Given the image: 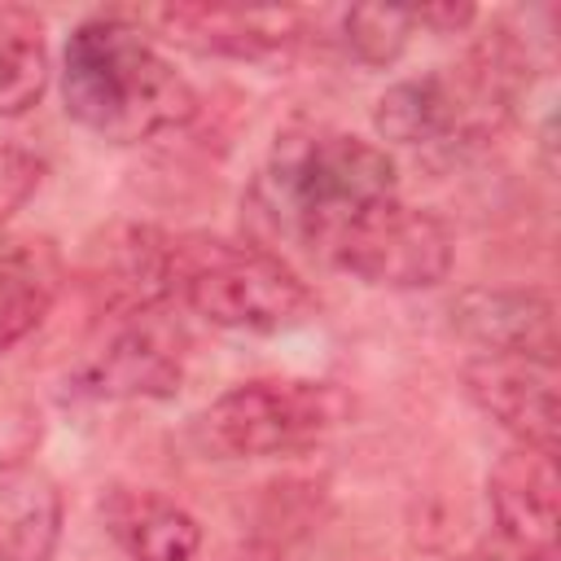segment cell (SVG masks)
I'll return each instance as SVG.
<instances>
[{"instance_id": "obj_1", "label": "cell", "mask_w": 561, "mask_h": 561, "mask_svg": "<svg viewBox=\"0 0 561 561\" xmlns=\"http://www.w3.org/2000/svg\"><path fill=\"white\" fill-rule=\"evenodd\" d=\"M61 101L79 127L114 145H140L197 118V88L149 44L145 26L118 13H96L70 31Z\"/></svg>"}, {"instance_id": "obj_2", "label": "cell", "mask_w": 561, "mask_h": 561, "mask_svg": "<svg viewBox=\"0 0 561 561\" xmlns=\"http://www.w3.org/2000/svg\"><path fill=\"white\" fill-rule=\"evenodd\" d=\"M390 197H399V167L386 145L333 127L280 136L259 180V202L272 228L311 250H320L346 219Z\"/></svg>"}, {"instance_id": "obj_3", "label": "cell", "mask_w": 561, "mask_h": 561, "mask_svg": "<svg viewBox=\"0 0 561 561\" xmlns=\"http://www.w3.org/2000/svg\"><path fill=\"white\" fill-rule=\"evenodd\" d=\"M167 285L193 316L228 333H285L316 316L311 285L267 245L228 237H171Z\"/></svg>"}, {"instance_id": "obj_4", "label": "cell", "mask_w": 561, "mask_h": 561, "mask_svg": "<svg viewBox=\"0 0 561 561\" xmlns=\"http://www.w3.org/2000/svg\"><path fill=\"white\" fill-rule=\"evenodd\" d=\"M346 416V394L311 377H250L202 416V443L224 460H272L316 447Z\"/></svg>"}, {"instance_id": "obj_5", "label": "cell", "mask_w": 561, "mask_h": 561, "mask_svg": "<svg viewBox=\"0 0 561 561\" xmlns=\"http://www.w3.org/2000/svg\"><path fill=\"white\" fill-rule=\"evenodd\" d=\"M320 254L333 267L359 276L364 285L434 289L447 280L456 250H451L447 224L434 210L390 197V202H377V206L359 210L355 219H346L320 245Z\"/></svg>"}, {"instance_id": "obj_6", "label": "cell", "mask_w": 561, "mask_h": 561, "mask_svg": "<svg viewBox=\"0 0 561 561\" xmlns=\"http://www.w3.org/2000/svg\"><path fill=\"white\" fill-rule=\"evenodd\" d=\"M184 329L162 311H136L79 368V390L92 399H171L184 381Z\"/></svg>"}, {"instance_id": "obj_7", "label": "cell", "mask_w": 561, "mask_h": 561, "mask_svg": "<svg viewBox=\"0 0 561 561\" xmlns=\"http://www.w3.org/2000/svg\"><path fill=\"white\" fill-rule=\"evenodd\" d=\"M465 394L517 447L557 456V364L530 355H473L460 368Z\"/></svg>"}, {"instance_id": "obj_8", "label": "cell", "mask_w": 561, "mask_h": 561, "mask_svg": "<svg viewBox=\"0 0 561 561\" xmlns=\"http://www.w3.org/2000/svg\"><path fill=\"white\" fill-rule=\"evenodd\" d=\"M140 22H153L180 48H193L202 57H237V61L285 57L302 39V13L298 9L162 4V9L140 13Z\"/></svg>"}, {"instance_id": "obj_9", "label": "cell", "mask_w": 561, "mask_h": 561, "mask_svg": "<svg viewBox=\"0 0 561 561\" xmlns=\"http://www.w3.org/2000/svg\"><path fill=\"white\" fill-rule=\"evenodd\" d=\"M486 504L517 561H557L561 482L552 451L508 447L486 473Z\"/></svg>"}, {"instance_id": "obj_10", "label": "cell", "mask_w": 561, "mask_h": 561, "mask_svg": "<svg viewBox=\"0 0 561 561\" xmlns=\"http://www.w3.org/2000/svg\"><path fill=\"white\" fill-rule=\"evenodd\" d=\"M451 329L478 355H530L557 364V311L543 289L473 285L451 298Z\"/></svg>"}, {"instance_id": "obj_11", "label": "cell", "mask_w": 561, "mask_h": 561, "mask_svg": "<svg viewBox=\"0 0 561 561\" xmlns=\"http://www.w3.org/2000/svg\"><path fill=\"white\" fill-rule=\"evenodd\" d=\"M101 526L127 561H193L202 552V522L149 486H110L101 495Z\"/></svg>"}, {"instance_id": "obj_12", "label": "cell", "mask_w": 561, "mask_h": 561, "mask_svg": "<svg viewBox=\"0 0 561 561\" xmlns=\"http://www.w3.org/2000/svg\"><path fill=\"white\" fill-rule=\"evenodd\" d=\"M61 517V486L39 465L0 460V561H53Z\"/></svg>"}, {"instance_id": "obj_13", "label": "cell", "mask_w": 561, "mask_h": 561, "mask_svg": "<svg viewBox=\"0 0 561 561\" xmlns=\"http://www.w3.org/2000/svg\"><path fill=\"white\" fill-rule=\"evenodd\" d=\"M465 123H469V105L460 96V83L438 75V70L390 83L377 96V110H373V127L390 145L451 140Z\"/></svg>"}, {"instance_id": "obj_14", "label": "cell", "mask_w": 561, "mask_h": 561, "mask_svg": "<svg viewBox=\"0 0 561 561\" xmlns=\"http://www.w3.org/2000/svg\"><path fill=\"white\" fill-rule=\"evenodd\" d=\"M61 289V259L48 241L0 237V355L26 342L53 311Z\"/></svg>"}, {"instance_id": "obj_15", "label": "cell", "mask_w": 561, "mask_h": 561, "mask_svg": "<svg viewBox=\"0 0 561 561\" xmlns=\"http://www.w3.org/2000/svg\"><path fill=\"white\" fill-rule=\"evenodd\" d=\"M53 83V57L44 22L31 9L0 4V118H22L44 101Z\"/></svg>"}, {"instance_id": "obj_16", "label": "cell", "mask_w": 561, "mask_h": 561, "mask_svg": "<svg viewBox=\"0 0 561 561\" xmlns=\"http://www.w3.org/2000/svg\"><path fill=\"white\" fill-rule=\"evenodd\" d=\"M412 31H416L412 9H390V4H355V9H346V18H342L346 53H351L359 66H373V70L394 66V61L403 57Z\"/></svg>"}, {"instance_id": "obj_17", "label": "cell", "mask_w": 561, "mask_h": 561, "mask_svg": "<svg viewBox=\"0 0 561 561\" xmlns=\"http://www.w3.org/2000/svg\"><path fill=\"white\" fill-rule=\"evenodd\" d=\"M44 158L35 149L0 140V224H9L44 184Z\"/></svg>"}, {"instance_id": "obj_18", "label": "cell", "mask_w": 561, "mask_h": 561, "mask_svg": "<svg viewBox=\"0 0 561 561\" xmlns=\"http://www.w3.org/2000/svg\"><path fill=\"white\" fill-rule=\"evenodd\" d=\"M473 18H478L473 4H425V9H412V22L430 26L438 35H460L465 26H473Z\"/></svg>"}]
</instances>
